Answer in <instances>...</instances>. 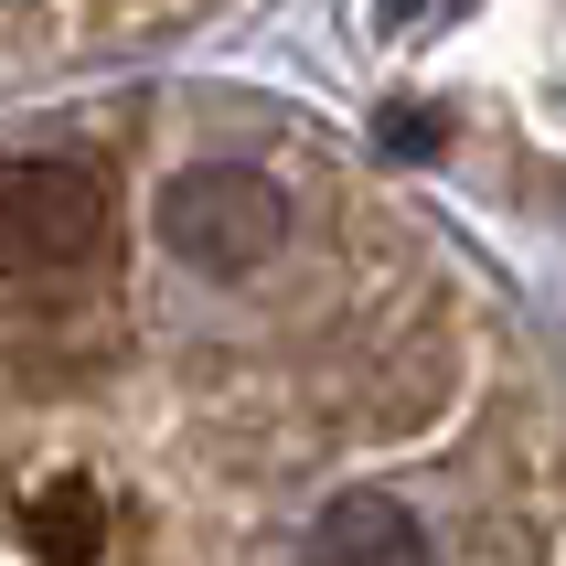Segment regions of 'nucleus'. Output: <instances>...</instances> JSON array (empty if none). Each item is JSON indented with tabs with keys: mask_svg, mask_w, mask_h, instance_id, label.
Listing matches in <instances>:
<instances>
[{
	"mask_svg": "<svg viewBox=\"0 0 566 566\" xmlns=\"http://www.w3.org/2000/svg\"><path fill=\"white\" fill-rule=\"evenodd\" d=\"M118 256L86 160H0V289H64Z\"/></svg>",
	"mask_w": 566,
	"mask_h": 566,
	"instance_id": "obj_1",
	"label": "nucleus"
},
{
	"mask_svg": "<svg viewBox=\"0 0 566 566\" xmlns=\"http://www.w3.org/2000/svg\"><path fill=\"white\" fill-rule=\"evenodd\" d=\"M118 11H139V0H0V64L11 54H54V43H86V32H128Z\"/></svg>",
	"mask_w": 566,
	"mask_h": 566,
	"instance_id": "obj_2",
	"label": "nucleus"
}]
</instances>
